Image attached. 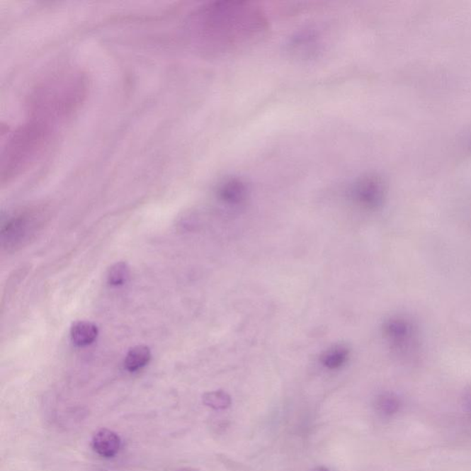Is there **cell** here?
Returning <instances> with one entry per match:
<instances>
[{"mask_svg": "<svg viewBox=\"0 0 471 471\" xmlns=\"http://www.w3.org/2000/svg\"><path fill=\"white\" fill-rule=\"evenodd\" d=\"M53 133V129L32 119L12 132L2 150L1 183L29 168L45 152Z\"/></svg>", "mask_w": 471, "mask_h": 471, "instance_id": "cell-3", "label": "cell"}, {"mask_svg": "<svg viewBox=\"0 0 471 471\" xmlns=\"http://www.w3.org/2000/svg\"><path fill=\"white\" fill-rule=\"evenodd\" d=\"M203 402L204 404L214 409H225L229 408L232 404V399L229 394L217 390V392H211L205 393L203 396Z\"/></svg>", "mask_w": 471, "mask_h": 471, "instance_id": "cell-15", "label": "cell"}, {"mask_svg": "<svg viewBox=\"0 0 471 471\" xmlns=\"http://www.w3.org/2000/svg\"><path fill=\"white\" fill-rule=\"evenodd\" d=\"M289 46L293 53L309 57L313 55L319 47L318 37L312 32L301 33L292 38Z\"/></svg>", "mask_w": 471, "mask_h": 471, "instance_id": "cell-11", "label": "cell"}, {"mask_svg": "<svg viewBox=\"0 0 471 471\" xmlns=\"http://www.w3.org/2000/svg\"><path fill=\"white\" fill-rule=\"evenodd\" d=\"M98 335L96 324L86 320L74 322L70 329V337L75 346L85 347L93 344Z\"/></svg>", "mask_w": 471, "mask_h": 471, "instance_id": "cell-9", "label": "cell"}, {"mask_svg": "<svg viewBox=\"0 0 471 471\" xmlns=\"http://www.w3.org/2000/svg\"><path fill=\"white\" fill-rule=\"evenodd\" d=\"M350 351L344 346H335L329 348L320 357V362L326 368L334 370L341 368L349 358Z\"/></svg>", "mask_w": 471, "mask_h": 471, "instance_id": "cell-12", "label": "cell"}, {"mask_svg": "<svg viewBox=\"0 0 471 471\" xmlns=\"http://www.w3.org/2000/svg\"><path fill=\"white\" fill-rule=\"evenodd\" d=\"M87 92L81 74L63 72L46 80L30 98L29 118L55 129L79 109Z\"/></svg>", "mask_w": 471, "mask_h": 471, "instance_id": "cell-2", "label": "cell"}, {"mask_svg": "<svg viewBox=\"0 0 471 471\" xmlns=\"http://www.w3.org/2000/svg\"><path fill=\"white\" fill-rule=\"evenodd\" d=\"M312 471H329V470L326 469L324 467H316V469H314Z\"/></svg>", "mask_w": 471, "mask_h": 471, "instance_id": "cell-18", "label": "cell"}, {"mask_svg": "<svg viewBox=\"0 0 471 471\" xmlns=\"http://www.w3.org/2000/svg\"><path fill=\"white\" fill-rule=\"evenodd\" d=\"M91 446L98 455L104 458H110L118 454L122 440L113 431L101 429L92 437Z\"/></svg>", "mask_w": 471, "mask_h": 471, "instance_id": "cell-8", "label": "cell"}, {"mask_svg": "<svg viewBox=\"0 0 471 471\" xmlns=\"http://www.w3.org/2000/svg\"><path fill=\"white\" fill-rule=\"evenodd\" d=\"M152 353L147 346H137L128 351L125 358V368L129 372H137L146 366L152 360Z\"/></svg>", "mask_w": 471, "mask_h": 471, "instance_id": "cell-10", "label": "cell"}, {"mask_svg": "<svg viewBox=\"0 0 471 471\" xmlns=\"http://www.w3.org/2000/svg\"><path fill=\"white\" fill-rule=\"evenodd\" d=\"M218 201L230 208H239L247 203L249 189L242 178L230 177L221 181L215 191Z\"/></svg>", "mask_w": 471, "mask_h": 471, "instance_id": "cell-7", "label": "cell"}, {"mask_svg": "<svg viewBox=\"0 0 471 471\" xmlns=\"http://www.w3.org/2000/svg\"><path fill=\"white\" fill-rule=\"evenodd\" d=\"M268 21L252 3L215 1L201 6L190 18V35L203 53L226 55L256 44L267 32Z\"/></svg>", "mask_w": 471, "mask_h": 471, "instance_id": "cell-1", "label": "cell"}, {"mask_svg": "<svg viewBox=\"0 0 471 471\" xmlns=\"http://www.w3.org/2000/svg\"><path fill=\"white\" fill-rule=\"evenodd\" d=\"M383 334L392 349L403 358L412 359L419 351L417 329L404 317H392L386 320Z\"/></svg>", "mask_w": 471, "mask_h": 471, "instance_id": "cell-5", "label": "cell"}, {"mask_svg": "<svg viewBox=\"0 0 471 471\" xmlns=\"http://www.w3.org/2000/svg\"><path fill=\"white\" fill-rule=\"evenodd\" d=\"M24 269H26V268H21V269L18 270L17 272L14 273V276L8 279L7 288H6L4 295H3L2 305L5 303V300H7V298L11 297V292L16 290L17 286L20 285V283L23 281V278H25L27 272H25V270Z\"/></svg>", "mask_w": 471, "mask_h": 471, "instance_id": "cell-16", "label": "cell"}, {"mask_svg": "<svg viewBox=\"0 0 471 471\" xmlns=\"http://www.w3.org/2000/svg\"><path fill=\"white\" fill-rule=\"evenodd\" d=\"M42 218V212L35 209L21 212L9 218L3 224L1 229L3 247L16 249L25 244L44 224Z\"/></svg>", "mask_w": 471, "mask_h": 471, "instance_id": "cell-4", "label": "cell"}, {"mask_svg": "<svg viewBox=\"0 0 471 471\" xmlns=\"http://www.w3.org/2000/svg\"><path fill=\"white\" fill-rule=\"evenodd\" d=\"M130 277V267L125 261H118L110 268L107 273V281L110 285H125Z\"/></svg>", "mask_w": 471, "mask_h": 471, "instance_id": "cell-14", "label": "cell"}, {"mask_svg": "<svg viewBox=\"0 0 471 471\" xmlns=\"http://www.w3.org/2000/svg\"><path fill=\"white\" fill-rule=\"evenodd\" d=\"M465 404H466L467 412L471 415V389L466 393V396H465Z\"/></svg>", "mask_w": 471, "mask_h": 471, "instance_id": "cell-17", "label": "cell"}, {"mask_svg": "<svg viewBox=\"0 0 471 471\" xmlns=\"http://www.w3.org/2000/svg\"><path fill=\"white\" fill-rule=\"evenodd\" d=\"M399 399L394 394L383 393L375 400V408L384 416H392L399 412Z\"/></svg>", "mask_w": 471, "mask_h": 471, "instance_id": "cell-13", "label": "cell"}, {"mask_svg": "<svg viewBox=\"0 0 471 471\" xmlns=\"http://www.w3.org/2000/svg\"><path fill=\"white\" fill-rule=\"evenodd\" d=\"M353 203L365 210H377L382 205L385 188L382 181L374 176L358 178L350 189Z\"/></svg>", "mask_w": 471, "mask_h": 471, "instance_id": "cell-6", "label": "cell"}]
</instances>
